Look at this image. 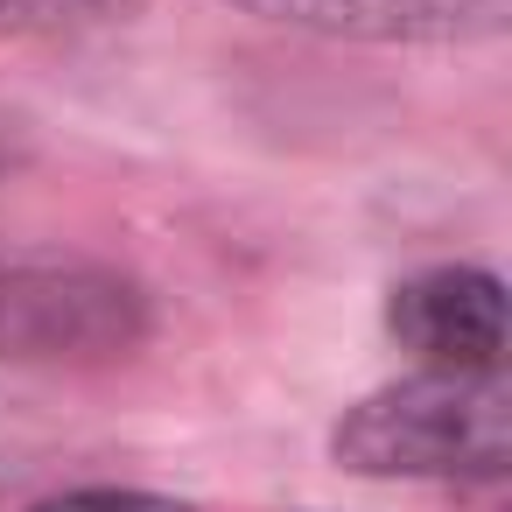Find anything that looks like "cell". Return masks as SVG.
Instances as JSON below:
<instances>
[{
	"label": "cell",
	"mask_w": 512,
	"mask_h": 512,
	"mask_svg": "<svg viewBox=\"0 0 512 512\" xmlns=\"http://www.w3.org/2000/svg\"><path fill=\"white\" fill-rule=\"evenodd\" d=\"M36 512H197V505H183V498H162V491H120V484H92V491L43 498Z\"/></svg>",
	"instance_id": "obj_6"
},
{
	"label": "cell",
	"mask_w": 512,
	"mask_h": 512,
	"mask_svg": "<svg viewBox=\"0 0 512 512\" xmlns=\"http://www.w3.org/2000/svg\"><path fill=\"white\" fill-rule=\"evenodd\" d=\"M141 8L148 0H0V36H85Z\"/></svg>",
	"instance_id": "obj_5"
},
{
	"label": "cell",
	"mask_w": 512,
	"mask_h": 512,
	"mask_svg": "<svg viewBox=\"0 0 512 512\" xmlns=\"http://www.w3.org/2000/svg\"><path fill=\"white\" fill-rule=\"evenodd\" d=\"M386 330L435 372H505V288L484 267H428L400 281Z\"/></svg>",
	"instance_id": "obj_3"
},
{
	"label": "cell",
	"mask_w": 512,
	"mask_h": 512,
	"mask_svg": "<svg viewBox=\"0 0 512 512\" xmlns=\"http://www.w3.org/2000/svg\"><path fill=\"white\" fill-rule=\"evenodd\" d=\"M148 337V295L134 274L78 253H0V358L22 365H106Z\"/></svg>",
	"instance_id": "obj_2"
},
{
	"label": "cell",
	"mask_w": 512,
	"mask_h": 512,
	"mask_svg": "<svg viewBox=\"0 0 512 512\" xmlns=\"http://www.w3.org/2000/svg\"><path fill=\"white\" fill-rule=\"evenodd\" d=\"M232 8L337 43H491L512 0H232Z\"/></svg>",
	"instance_id": "obj_4"
},
{
	"label": "cell",
	"mask_w": 512,
	"mask_h": 512,
	"mask_svg": "<svg viewBox=\"0 0 512 512\" xmlns=\"http://www.w3.org/2000/svg\"><path fill=\"white\" fill-rule=\"evenodd\" d=\"M337 463L358 477H498L512 463V393L505 372H414L358 407L330 435Z\"/></svg>",
	"instance_id": "obj_1"
}]
</instances>
